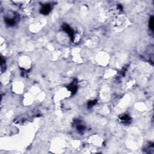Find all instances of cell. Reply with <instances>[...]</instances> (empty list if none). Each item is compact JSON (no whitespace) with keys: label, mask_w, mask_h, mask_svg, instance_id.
<instances>
[{"label":"cell","mask_w":154,"mask_h":154,"mask_svg":"<svg viewBox=\"0 0 154 154\" xmlns=\"http://www.w3.org/2000/svg\"><path fill=\"white\" fill-rule=\"evenodd\" d=\"M63 29L64 31H66V33L69 34V37H71V39L72 41L74 40V31H73L72 28H71L68 24H64L63 25Z\"/></svg>","instance_id":"6da1fadb"},{"label":"cell","mask_w":154,"mask_h":154,"mask_svg":"<svg viewBox=\"0 0 154 154\" xmlns=\"http://www.w3.org/2000/svg\"><path fill=\"white\" fill-rule=\"evenodd\" d=\"M51 11V6L50 4H47L42 6L40 10V12L42 15H47L50 13Z\"/></svg>","instance_id":"7a4b0ae2"},{"label":"cell","mask_w":154,"mask_h":154,"mask_svg":"<svg viewBox=\"0 0 154 154\" xmlns=\"http://www.w3.org/2000/svg\"><path fill=\"white\" fill-rule=\"evenodd\" d=\"M68 89L71 91L72 95H74L75 93L77 92V90L78 89L77 87V80H75L71 84L69 85H68Z\"/></svg>","instance_id":"3957f363"},{"label":"cell","mask_w":154,"mask_h":154,"mask_svg":"<svg viewBox=\"0 0 154 154\" xmlns=\"http://www.w3.org/2000/svg\"><path fill=\"white\" fill-rule=\"evenodd\" d=\"M119 120L122 123H124V124H128L131 121V118L126 114H124L123 116H120Z\"/></svg>","instance_id":"277c9868"},{"label":"cell","mask_w":154,"mask_h":154,"mask_svg":"<svg viewBox=\"0 0 154 154\" xmlns=\"http://www.w3.org/2000/svg\"><path fill=\"white\" fill-rule=\"evenodd\" d=\"M16 18L15 17H5V22L6 24L9 26H13L16 24Z\"/></svg>","instance_id":"5b68a950"},{"label":"cell","mask_w":154,"mask_h":154,"mask_svg":"<svg viewBox=\"0 0 154 154\" xmlns=\"http://www.w3.org/2000/svg\"><path fill=\"white\" fill-rule=\"evenodd\" d=\"M77 128L80 133H82L85 130V126L84 125L81 124H77Z\"/></svg>","instance_id":"8992f818"},{"label":"cell","mask_w":154,"mask_h":154,"mask_svg":"<svg viewBox=\"0 0 154 154\" xmlns=\"http://www.w3.org/2000/svg\"><path fill=\"white\" fill-rule=\"evenodd\" d=\"M153 17L152 16L149 20V28L152 31L153 30Z\"/></svg>","instance_id":"52a82bcc"},{"label":"cell","mask_w":154,"mask_h":154,"mask_svg":"<svg viewBox=\"0 0 154 154\" xmlns=\"http://www.w3.org/2000/svg\"><path fill=\"white\" fill-rule=\"evenodd\" d=\"M97 103V100H93V101H90L88 102V108H92Z\"/></svg>","instance_id":"ba28073f"},{"label":"cell","mask_w":154,"mask_h":154,"mask_svg":"<svg viewBox=\"0 0 154 154\" xmlns=\"http://www.w3.org/2000/svg\"><path fill=\"white\" fill-rule=\"evenodd\" d=\"M1 72H3L4 70H5V60H4L3 58H1Z\"/></svg>","instance_id":"9c48e42d"}]
</instances>
